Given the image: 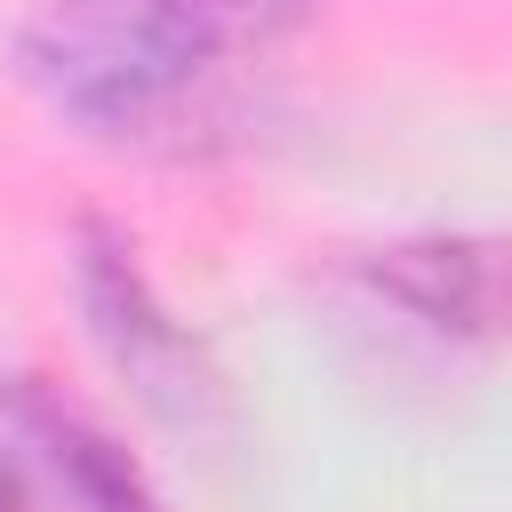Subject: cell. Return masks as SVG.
Returning a JSON list of instances; mask_svg holds the SVG:
<instances>
[{
  "label": "cell",
  "instance_id": "obj_1",
  "mask_svg": "<svg viewBox=\"0 0 512 512\" xmlns=\"http://www.w3.org/2000/svg\"><path fill=\"white\" fill-rule=\"evenodd\" d=\"M304 16L312 0H56L16 32V64L64 120L144 136Z\"/></svg>",
  "mask_w": 512,
  "mask_h": 512
},
{
  "label": "cell",
  "instance_id": "obj_2",
  "mask_svg": "<svg viewBox=\"0 0 512 512\" xmlns=\"http://www.w3.org/2000/svg\"><path fill=\"white\" fill-rule=\"evenodd\" d=\"M80 304H88L104 352L136 376V392L152 408H192L200 400V352L184 344V328H168V312L152 304L144 272L128 264V248L104 224L80 232Z\"/></svg>",
  "mask_w": 512,
  "mask_h": 512
},
{
  "label": "cell",
  "instance_id": "obj_3",
  "mask_svg": "<svg viewBox=\"0 0 512 512\" xmlns=\"http://www.w3.org/2000/svg\"><path fill=\"white\" fill-rule=\"evenodd\" d=\"M376 288H392L432 328H480L504 296V264L496 248H472V240H424V248H392L376 264Z\"/></svg>",
  "mask_w": 512,
  "mask_h": 512
},
{
  "label": "cell",
  "instance_id": "obj_4",
  "mask_svg": "<svg viewBox=\"0 0 512 512\" xmlns=\"http://www.w3.org/2000/svg\"><path fill=\"white\" fill-rule=\"evenodd\" d=\"M16 424H24V440L56 464V480L72 488V504H80V512H160V504L144 496V480L128 472V456H120L104 432H88L80 416H64L56 400L16 392Z\"/></svg>",
  "mask_w": 512,
  "mask_h": 512
},
{
  "label": "cell",
  "instance_id": "obj_5",
  "mask_svg": "<svg viewBox=\"0 0 512 512\" xmlns=\"http://www.w3.org/2000/svg\"><path fill=\"white\" fill-rule=\"evenodd\" d=\"M0 512H24V472H16V456H0Z\"/></svg>",
  "mask_w": 512,
  "mask_h": 512
}]
</instances>
